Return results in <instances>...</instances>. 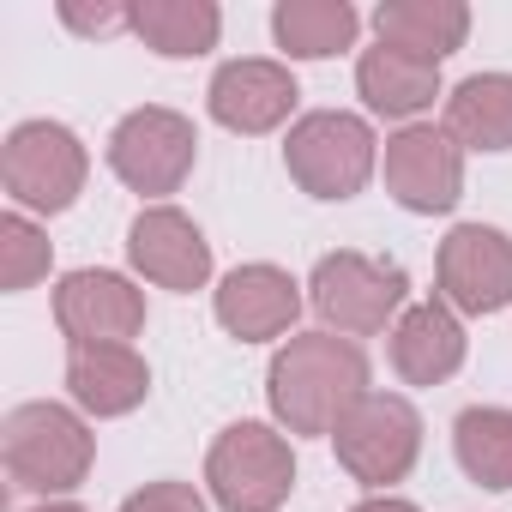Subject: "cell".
<instances>
[{
	"instance_id": "1",
	"label": "cell",
	"mask_w": 512,
	"mask_h": 512,
	"mask_svg": "<svg viewBox=\"0 0 512 512\" xmlns=\"http://www.w3.org/2000/svg\"><path fill=\"white\" fill-rule=\"evenodd\" d=\"M368 356L338 332H296L266 374L272 416L290 434H332L356 398H368Z\"/></svg>"
},
{
	"instance_id": "2",
	"label": "cell",
	"mask_w": 512,
	"mask_h": 512,
	"mask_svg": "<svg viewBox=\"0 0 512 512\" xmlns=\"http://www.w3.org/2000/svg\"><path fill=\"white\" fill-rule=\"evenodd\" d=\"M0 452H7V476L19 488L55 500L91 476L97 440H91L85 416L67 404H19L7 416V428H0Z\"/></svg>"
},
{
	"instance_id": "3",
	"label": "cell",
	"mask_w": 512,
	"mask_h": 512,
	"mask_svg": "<svg viewBox=\"0 0 512 512\" xmlns=\"http://www.w3.org/2000/svg\"><path fill=\"white\" fill-rule=\"evenodd\" d=\"M374 163H380L374 127L362 115H344V109H314L284 139V169L314 199H356L368 187Z\"/></svg>"
},
{
	"instance_id": "4",
	"label": "cell",
	"mask_w": 512,
	"mask_h": 512,
	"mask_svg": "<svg viewBox=\"0 0 512 512\" xmlns=\"http://www.w3.org/2000/svg\"><path fill=\"white\" fill-rule=\"evenodd\" d=\"M205 482L223 512H278L296 488V452L266 422H235L211 440Z\"/></svg>"
},
{
	"instance_id": "5",
	"label": "cell",
	"mask_w": 512,
	"mask_h": 512,
	"mask_svg": "<svg viewBox=\"0 0 512 512\" xmlns=\"http://www.w3.org/2000/svg\"><path fill=\"white\" fill-rule=\"evenodd\" d=\"M404 296H410L404 266L374 260V253H356V247L326 253V260L314 266V278H308V302H314V314H320L338 338L386 332V320L404 314Z\"/></svg>"
},
{
	"instance_id": "6",
	"label": "cell",
	"mask_w": 512,
	"mask_h": 512,
	"mask_svg": "<svg viewBox=\"0 0 512 512\" xmlns=\"http://www.w3.org/2000/svg\"><path fill=\"white\" fill-rule=\"evenodd\" d=\"M91 157L73 127L61 121H19L0 145V187L19 211H67L85 193Z\"/></svg>"
},
{
	"instance_id": "7",
	"label": "cell",
	"mask_w": 512,
	"mask_h": 512,
	"mask_svg": "<svg viewBox=\"0 0 512 512\" xmlns=\"http://www.w3.org/2000/svg\"><path fill=\"white\" fill-rule=\"evenodd\" d=\"M338 464L362 482V488H392L410 476V464L422 458V416L410 398L398 392H368L350 404V416L332 428Z\"/></svg>"
},
{
	"instance_id": "8",
	"label": "cell",
	"mask_w": 512,
	"mask_h": 512,
	"mask_svg": "<svg viewBox=\"0 0 512 512\" xmlns=\"http://www.w3.org/2000/svg\"><path fill=\"white\" fill-rule=\"evenodd\" d=\"M193 157H199V133L175 109H133L109 133V169L145 199L181 193V181L193 175Z\"/></svg>"
},
{
	"instance_id": "9",
	"label": "cell",
	"mask_w": 512,
	"mask_h": 512,
	"mask_svg": "<svg viewBox=\"0 0 512 512\" xmlns=\"http://www.w3.org/2000/svg\"><path fill=\"white\" fill-rule=\"evenodd\" d=\"M440 302L452 314H500L512 308V235L494 223H458L434 260Z\"/></svg>"
},
{
	"instance_id": "10",
	"label": "cell",
	"mask_w": 512,
	"mask_h": 512,
	"mask_svg": "<svg viewBox=\"0 0 512 512\" xmlns=\"http://www.w3.org/2000/svg\"><path fill=\"white\" fill-rule=\"evenodd\" d=\"M380 169H386V193L416 217H440L464 199V151L446 127H422V121L398 127L386 139Z\"/></svg>"
},
{
	"instance_id": "11",
	"label": "cell",
	"mask_w": 512,
	"mask_h": 512,
	"mask_svg": "<svg viewBox=\"0 0 512 512\" xmlns=\"http://www.w3.org/2000/svg\"><path fill=\"white\" fill-rule=\"evenodd\" d=\"M127 260H133V272L145 284L187 296V290H205V278H211V241L187 211L145 205L133 217V229H127Z\"/></svg>"
},
{
	"instance_id": "12",
	"label": "cell",
	"mask_w": 512,
	"mask_h": 512,
	"mask_svg": "<svg viewBox=\"0 0 512 512\" xmlns=\"http://www.w3.org/2000/svg\"><path fill=\"white\" fill-rule=\"evenodd\" d=\"M55 326L67 344H133L145 332V290L121 272H67L55 290Z\"/></svg>"
},
{
	"instance_id": "13",
	"label": "cell",
	"mask_w": 512,
	"mask_h": 512,
	"mask_svg": "<svg viewBox=\"0 0 512 512\" xmlns=\"http://www.w3.org/2000/svg\"><path fill=\"white\" fill-rule=\"evenodd\" d=\"M217 326L241 344H266V338H284L302 314V284L284 272V266H235L223 284H217Z\"/></svg>"
},
{
	"instance_id": "14",
	"label": "cell",
	"mask_w": 512,
	"mask_h": 512,
	"mask_svg": "<svg viewBox=\"0 0 512 512\" xmlns=\"http://www.w3.org/2000/svg\"><path fill=\"white\" fill-rule=\"evenodd\" d=\"M296 79L284 61H229L217 67L205 103H211V121L229 127V133H272L290 121L296 109Z\"/></svg>"
},
{
	"instance_id": "15",
	"label": "cell",
	"mask_w": 512,
	"mask_h": 512,
	"mask_svg": "<svg viewBox=\"0 0 512 512\" xmlns=\"http://www.w3.org/2000/svg\"><path fill=\"white\" fill-rule=\"evenodd\" d=\"M67 392L85 416H127L151 392V368L133 344H73L67 350Z\"/></svg>"
},
{
	"instance_id": "16",
	"label": "cell",
	"mask_w": 512,
	"mask_h": 512,
	"mask_svg": "<svg viewBox=\"0 0 512 512\" xmlns=\"http://www.w3.org/2000/svg\"><path fill=\"white\" fill-rule=\"evenodd\" d=\"M392 368L410 386H440L464 368V326L446 302H416L392 326Z\"/></svg>"
},
{
	"instance_id": "17",
	"label": "cell",
	"mask_w": 512,
	"mask_h": 512,
	"mask_svg": "<svg viewBox=\"0 0 512 512\" xmlns=\"http://www.w3.org/2000/svg\"><path fill=\"white\" fill-rule=\"evenodd\" d=\"M356 91H362V103H368L374 115L416 127V115L434 109V97H440V67L374 43V49H362V61H356Z\"/></svg>"
},
{
	"instance_id": "18",
	"label": "cell",
	"mask_w": 512,
	"mask_h": 512,
	"mask_svg": "<svg viewBox=\"0 0 512 512\" xmlns=\"http://www.w3.org/2000/svg\"><path fill=\"white\" fill-rule=\"evenodd\" d=\"M374 31H380L386 49L440 67L452 49H464L470 7H464V0H386V7L374 13Z\"/></svg>"
},
{
	"instance_id": "19",
	"label": "cell",
	"mask_w": 512,
	"mask_h": 512,
	"mask_svg": "<svg viewBox=\"0 0 512 512\" xmlns=\"http://www.w3.org/2000/svg\"><path fill=\"white\" fill-rule=\"evenodd\" d=\"M446 133L458 151H512V73H470L446 97Z\"/></svg>"
},
{
	"instance_id": "20",
	"label": "cell",
	"mask_w": 512,
	"mask_h": 512,
	"mask_svg": "<svg viewBox=\"0 0 512 512\" xmlns=\"http://www.w3.org/2000/svg\"><path fill=\"white\" fill-rule=\"evenodd\" d=\"M133 37L163 61H193V55L217 49L223 13L211 0H139L133 7Z\"/></svg>"
},
{
	"instance_id": "21",
	"label": "cell",
	"mask_w": 512,
	"mask_h": 512,
	"mask_svg": "<svg viewBox=\"0 0 512 512\" xmlns=\"http://www.w3.org/2000/svg\"><path fill=\"white\" fill-rule=\"evenodd\" d=\"M362 31L350 0H278L272 7V37L290 61H326L338 49H350Z\"/></svg>"
},
{
	"instance_id": "22",
	"label": "cell",
	"mask_w": 512,
	"mask_h": 512,
	"mask_svg": "<svg viewBox=\"0 0 512 512\" xmlns=\"http://www.w3.org/2000/svg\"><path fill=\"white\" fill-rule=\"evenodd\" d=\"M452 452L458 470L482 488H512V410L500 404H470L452 422Z\"/></svg>"
},
{
	"instance_id": "23",
	"label": "cell",
	"mask_w": 512,
	"mask_h": 512,
	"mask_svg": "<svg viewBox=\"0 0 512 512\" xmlns=\"http://www.w3.org/2000/svg\"><path fill=\"white\" fill-rule=\"evenodd\" d=\"M49 278V235L25 217V211H7L0 217V290H31Z\"/></svg>"
},
{
	"instance_id": "24",
	"label": "cell",
	"mask_w": 512,
	"mask_h": 512,
	"mask_svg": "<svg viewBox=\"0 0 512 512\" xmlns=\"http://www.w3.org/2000/svg\"><path fill=\"white\" fill-rule=\"evenodd\" d=\"M61 25H73L79 37H115V31H133V7H121V0H97V7L61 0Z\"/></svg>"
},
{
	"instance_id": "25",
	"label": "cell",
	"mask_w": 512,
	"mask_h": 512,
	"mask_svg": "<svg viewBox=\"0 0 512 512\" xmlns=\"http://www.w3.org/2000/svg\"><path fill=\"white\" fill-rule=\"evenodd\" d=\"M121 512H205V494L193 482H145L121 500Z\"/></svg>"
},
{
	"instance_id": "26",
	"label": "cell",
	"mask_w": 512,
	"mask_h": 512,
	"mask_svg": "<svg viewBox=\"0 0 512 512\" xmlns=\"http://www.w3.org/2000/svg\"><path fill=\"white\" fill-rule=\"evenodd\" d=\"M350 512H416L410 500H392V494H374V500H362V506H350Z\"/></svg>"
},
{
	"instance_id": "27",
	"label": "cell",
	"mask_w": 512,
	"mask_h": 512,
	"mask_svg": "<svg viewBox=\"0 0 512 512\" xmlns=\"http://www.w3.org/2000/svg\"><path fill=\"white\" fill-rule=\"evenodd\" d=\"M37 512H85V506H73V500H43Z\"/></svg>"
}]
</instances>
